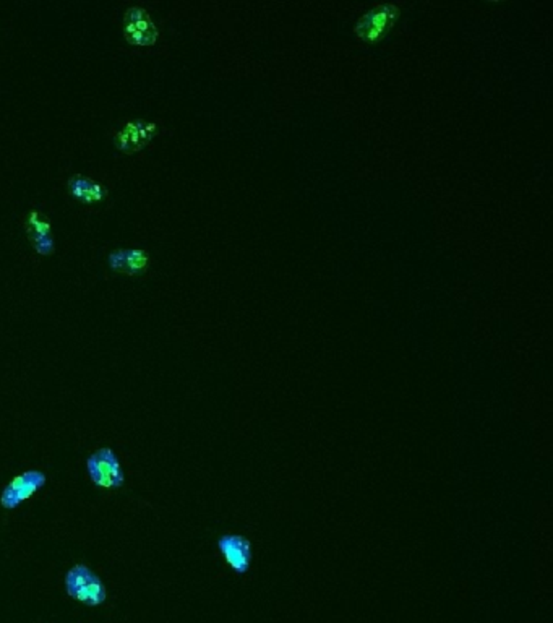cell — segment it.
<instances>
[{
    "instance_id": "11",
    "label": "cell",
    "mask_w": 553,
    "mask_h": 623,
    "mask_svg": "<svg viewBox=\"0 0 553 623\" xmlns=\"http://www.w3.org/2000/svg\"><path fill=\"white\" fill-rule=\"evenodd\" d=\"M30 239L34 245L36 252L44 253V255H46V253H51L54 250L52 235H33V237H30Z\"/></svg>"
},
{
    "instance_id": "4",
    "label": "cell",
    "mask_w": 553,
    "mask_h": 623,
    "mask_svg": "<svg viewBox=\"0 0 553 623\" xmlns=\"http://www.w3.org/2000/svg\"><path fill=\"white\" fill-rule=\"evenodd\" d=\"M217 550L230 570L237 575H246L252 567V542L246 536L228 533L217 539Z\"/></svg>"
},
{
    "instance_id": "1",
    "label": "cell",
    "mask_w": 553,
    "mask_h": 623,
    "mask_svg": "<svg viewBox=\"0 0 553 623\" xmlns=\"http://www.w3.org/2000/svg\"><path fill=\"white\" fill-rule=\"evenodd\" d=\"M65 591L72 599L89 607L101 606L107 599L106 586L86 565H75L67 571Z\"/></svg>"
},
{
    "instance_id": "10",
    "label": "cell",
    "mask_w": 553,
    "mask_h": 623,
    "mask_svg": "<svg viewBox=\"0 0 553 623\" xmlns=\"http://www.w3.org/2000/svg\"><path fill=\"white\" fill-rule=\"evenodd\" d=\"M149 263V253L144 249H125V273L138 275Z\"/></svg>"
},
{
    "instance_id": "5",
    "label": "cell",
    "mask_w": 553,
    "mask_h": 623,
    "mask_svg": "<svg viewBox=\"0 0 553 623\" xmlns=\"http://www.w3.org/2000/svg\"><path fill=\"white\" fill-rule=\"evenodd\" d=\"M124 34L131 44L149 45L156 43L160 31L143 7H130L124 17Z\"/></svg>"
},
{
    "instance_id": "8",
    "label": "cell",
    "mask_w": 553,
    "mask_h": 623,
    "mask_svg": "<svg viewBox=\"0 0 553 623\" xmlns=\"http://www.w3.org/2000/svg\"><path fill=\"white\" fill-rule=\"evenodd\" d=\"M69 189L74 193V197L83 200L85 203L99 202V200H102L107 195V189L104 185L80 174L70 177Z\"/></svg>"
},
{
    "instance_id": "7",
    "label": "cell",
    "mask_w": 553,
    "mask_h": 623,
    "mask_svg": "<svg viewBox=\"0 0 553 623\" xmlns=\"http://www.w3.org/2000/svg\"><path fill=\"white\" fill-rule=\"evenodd\" d=\"M46 482L47 479L44 472L33 469L28 477V481H26L21 487H18L15 492L8 495V497H0V503H2V507L6 508V510H13V508L20 507L21 503L33 497L39 489H43L44 485H46Z\"/></svg>"
},
{
    "instance_id": "6",
    "label": "cell",
    "mask_w": 553,
    "mask_h": 623,
    "mask_svg": "<svg viewBox=\"0 0 553 623\" xmlns=\"http://www.w3.org/2000/svg\"><path fill=\"white\" fill-rule=\"evenodd\" d=\"M158 134V124L153 120L133 119L127 122L124 129L114 136L116 147L124 153H133L149 143V140Z\"/></svg>"
},
{
    "instance_id": "2",
    "label": "cell",
    "mask_w": 553,
    "mask_h": 623,
    "mask_svg": "<svg viewBox=\"0 0 553 623\" xmlns=\"http://www.w3.org/2000/svg\"><path fill=\"white\" fill-rule=\"evenodd\" d=\"M401 17V8L394 3H382L365 12L357 20L354 31L357 38L367 44H377L383 41L394 28L396 21Z\"/></svg>"
},
{
    "instance_id": "9",
    "label": "cell",
    "mask_w": 553,
    "mask_h": 623,
    "mask_svg": "<svg viewBox=\"0 0 553 623\" xmlns=\"http://www.w3.org/2000/svg\"><path fill=\"white\" fill-rule=\"evenodd\" d=\"M25 229L30 237L33 235H51V220L36 208H31L25 218Z\"/></svg>"
},
{
    "instance_id": "3",
    "label": "cell",
    "mask_w": 553,
    "mask_h": 623,
    "mask_svg": "<svg viewBox=\"0 0 553 623\" xmlns=\"http://www.w3.org/2000/svg\"><path fill=\"white\" fill-rule=\"evenodd\" d=\"M93 484L102 489H119L124 485L125 476L119 458L111 448H101L86 461Z\"/></svg>"
},
{
    "instance_id": "12",
    "label": "cell",
    "mask_w": 553,
    "mask_h": 623,
    "mask_svg": "<svg viewBox=\"0 0 553 623\" xmlns=\"http://www.w3.org/2000/svg\"><path fill=\"white\" fill-rule=\"evenodd\" d=\"M107 263L112 270L125 271V249H114L107 255Z\"/></svg>"
}]
</instances>
